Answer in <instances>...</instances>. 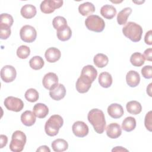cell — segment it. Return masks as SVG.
I'll use <instances>...</instances> for the list:
<instances>
[{
	"label": "cell",
	"instance_id": "1",
	"mask_svg": "<svg viewBox=\"0 0 152 152\" xmlns=\"http://www.w3.org/2000/svg\"><path fill=\"white\" fill-rule=\"evenodd\" d=\"M87 119L97 133L102 134L104 132L106 128V121L102 110L99 109L90 110L87 115Z\"/></svg>",
	"mask_w": 152,
	"mask_h": 152
},
{
	"label": "cell",
	"instance_id": "2",
	"mask_svg": "<svg viewBox=\"0 0 152 152\" xmlns=\"http://www.w3.org/2000/svg\"><path fill=\"white\" fill-rule=\"evenodd\" d=\"M141 26L136 23L129 21L122 28V33L125 37L134 42H139L142 34Z\"/></svg>",
	"mask_w": 152,
	"mask_h": 152
},
{
	"label": "cell",
	"instance_id": "3",
	"mask_svg": "<svg viewBox=\"0 0 152 152\" xmlns=\"http://www.w3.org/2000/svg\"><path fill=\"white\" fill-rule=\"evenodd\" d=\"M64 124V120L62 116L59 115H52L46 122L45 125V131L46 134L50 137L56 135L60 128Z\"/></svg>",
	"mask_w": 152,
	"mask_h": 152
},
{
	"label": "cell",
	"instance_id": "4",
	"mask_svg": "<svg viewBox=\"0 0 152 152\" xmlns=\"http://www.w3.org/2000/svg\"><path fill=\"white\" fill-rule=\"evenodd\" d=\"M26 142V135L21 131L17 130L12 135L10 149L14 152H20L24 149Z\"/></svg>",
	"mask_w": 152,
	"mask_h": 152
},
{
	"label": "cell",
	"instance_id": "5",
	"mask_svg": "<svg viewBox=\"0 0 152 152\" xmlns=\"http://www.w3.org/2000/svg\"><path fill=\"white\" fill-rule=\"evenodd\" d=\"M85 25L89 30L100 33L104 30L105 23L99 15H90L86 19Z\"/></svg>",
	"mask_w": 152,
	"mask_h": 152
},
{
	"label": "cell",
	"instance_id": "6",
	"mask_svg": "<svg viewBox=\"0 0 152 152\" xmlns=\"http://www.w3.org/2000/svg\"><path fill=\"white\" fill-rule=\"evenodd\" d=\"M20 36L21 39L24 42L31 43L36 39L37 31L33 26L25 25L20 29Z\"/></svg>",
	"mask_w": 152,
	"mask_h": 152
},
{
	"label": "cell",
	"instance_id": "7",
	"mask_svg": "<svg viewBox=\"0 0 152 152\" xmlns=\"http://www.w3.org/2000/svg\"><path fill=\"white\" fill-rule=\"evenodd\" d=\"M4 104L8 110L16 112L21 111L24 107V103L22 100L13 96L7 97L4 100Z\"/></svg>",
	"mask_w": 152,
	"mask_h": 152
},
{
	"label": "cell",
	"instance_id": "8",
	"mask_svg": "<svg viewBox=\"0 0 152 152\" xmlns=\"http://www.w3.org/2000/svg\"><path fill=\"white\" fill-rule=\"evenodd\" d=\"M62 0H45L42 1L40 5V10L45 14H50L54 12L56 9L62 6Z\"/></svg>",
	"mask_w": 152,
	"mask_h": 152
},
{
	"label": "cell",
	"instance_id": "9",
	"mask_svg": "<svg viewBox=\"0 0 152 152\" xmlns=\"http://www.w3.org/2000/svg\"><path fill=\"white\" fill-rule=\"evenodd\" d=\"M16 75V70L12 65H5L1 70V78L5 83H10L13 81L15 79Z\"/></svg>",
	"mask_w": 152,
	"mask_h": 152
},
{
	"label": "cell",
	"instance_id": "10",
	"mask_svg": "<svg viewBox=\"0 0 152 152\" xmlns=\"http://www.w3.org/2000/svg\"><path fill=\"white\" fill-rule=\"evenodd\" d=\"M97 75V71L96 69L91 65H87L84 66L82 70L80 75V77L86 80L90 83H92Z\"/></svg>",
	"mask_w": 152,
	"mask_h": 152
},
{
	"label": "cell",
	"instance_id": "11",
	"mask_svg": "<svg viewBox=\"0 0 152 152\" xmlns=\"http://www.w3.org/2000/svg\"><path fill=\"white\" fill-rule=\"evenodd\" d=\"M74 134L78 137H84L88 134V127L87 125L83 121H77L74 123L72 126Z\"/></svg>",
	"mask_w": 152,
	"mask_h": 152
},
{
	"label": "cell",
	"instance_id": "12",
	"mask_svg": "<svg viewBox=\"0 0 152 152\" xmlns=\"http://www.w3.org/2000/svg\"><path fill=\"white\" fill-rule=\"evenodd\" d=\"M42 84L45 88L50 90L58 84V77L55 73L48 72L43 77Z\"/></svg>",
	"mask_w": 152,
	"mask_h": 152
},
{
	"label": "cell",
	"instance_id": "13",
	"mask_svg": "<svg viewBox=\"0 0 152 152\" xmlns=\"http://www.w3.org/2000/svg\"><path fill=\"white\" fill-rule=\"evenodd\" d=\"M66 94V89L62 84H58L54 88L49 91L50 97L55 100H60Z\"/></svg>",
	"mask_w": 152,
	"mask_h": 152
},
{
	"label": "cell",
	"instance_id": "14",
	"mask_svg": "<svg viewBox=\"0 0 152 152\" xmlns=\"http://www.w3.org/2000/svg\"><path fill=\"white\" fill-rule=\"evenodd\" d=\"M107 113L112 118L118 119L123 116L124 111L121 104L118 103H112L108 106Z\"/></svg>",
	"mask_w": 152,
	"mask_h": 152
},
{
	"label": "cell",
	"instance_id": "15",
	"mask_svg": "<svg viewBox=\"0 0 152 152\" xmlns=\"http://www.w3.org/2000/svg\"><path fill=\"white\" fill-rule=\"evenodd\" d=\"M106 129L107 137L112 139L118 138L122 134V128L119 124L117 123H111L109 124Z\"/></svg>",
	"mask_w": 152,
	"mask_h": 152
},
{
	"label": "cell",
	"instance_id": "16",
	"mask_svg": "<svg viewBox=\"0 0 152 152\" xmlns=\"http://www.w3.org/2000/svg\"><path fill=\"white\" fill-rule=\"evenodd\" d=\"M61 56V51L56 48L52 47L48 48L45 53L46 61L50 63H53L58 61Z\"/></svg>",
	"mask_w": 152,
	"mask_h": 152
},
{
	"label": "cell",
	"instance_id": "17",
	"mask_svg": "<svg viewBox=\"0 0 152 152\" xmlns=\"http://www.w3.org/2000/svg\"><path fill=\"white\" fill-rule=\"evenodd\" d=\"M127 84L131 87H137L140 82V76L138 72L134 70L128 71L126 75Z\"/></svg>",
	"mask_w": 152,
	"mask_h": 152
},
{
	"label": "cell",
	"instance_id": "18",
	"mask_svg": "<svg viewBox=\"0 0 152 152\" xmlns=\"http://www.w3.org/2000/svg\"><path fill=\"white\" fill-rule=\"evenodd\" d=\"M33 111L35 116L38 118H45L49 113V109L46 104L38 103L34 106Z\"/></svg>",
	"mask_w": 152,
	"mask_h": 152
},
{
	"label": "cell",
	"instance_id": "19",
	"mask_svg": "<svg viewBox=\"0 0 152 152\" xmlns=\"http://www.w3.org/2000/svg\"><path fill=\"white\" fill-rule=\"evenodd\" d=\"M36 121V118L35 115L30 110H26L21 115V122L27 126L33 125Z\"/></svg>",
	"mask_w": 152,
	"mask_h": 152
},
{
	"label": "cell",
	"instance_id": "20",
	"mask_svg": "<svg viewBox=\"0 0 152 152\" xmlns=\"http://www.w3.org/2000/svg\"><path fill=\"white\" fill-rule=\"evenodd\" d=\"M20 13L24 18L30 19L36 15L37 10L34 5L31 4H26L22 7L20 10Z\"/></svg>",
	"mask_w": 152,
	"mask_h": 152
},
{
	"label": "cell",
	"instance_id": "21",
	"mask_svg": "<svg viewBox=\"0 0 152 152\" xmlns=\"http://www.w3.org/2000/svg\"><path fill=\"white\" fill-rule=\"evenodd\" d=\"M116 14V8L111 5L106 4L102 7L100 9V14L105 18L108 20L112 19Z\"/></svg>",
	"mask_w": 152,
	"mask_h": 152
},
{
	"label": "cell",
	"instance_id": "22",
	"mask_svg": "<svg viewBox=\"0 0 152 152\" xmlns=\"http://www.w3.org/2000/svg\"><path fill=\"white\" fill-rule=\"evenodd\" d=\"M78 11L83 16H87L92 14L95 11V7L92 3L86 2L79 5Z\"/></svg>",
	"mask_w": 152,
	"mask_h": 152
},
{
	"label": "cell",
	"instance_id": "23",
	"mask_svg": "<svg viewBox=\"0 0 152 152\" xmlns=\"http://www.w3.org/2000/svg\"><path fill=\"white\" fill-rule=\"evenodd\" d=\"M53 150L55 152H62L66 150L68 148V144L64 139L58 138L54 140L51 144Z\"/></svg>",
	"mask_w": 152,
	"mask_h": 152
},
{
	"label": "cell",
	"instance_id": "24",
	"mask_svg": "<svg viewBox=\"0 0 152 152\" xmlns=\"http://www.w3.org/2000/svg\"><path fill=\"white\" fill-rule=\"evenodd\" d=\"M99 83L104 88H108L112 84V77L110 74L107 72H103L100 74L98 78Z\"/></svg>",
	"mask_w": 152,
	"mask_h": 152
},
{
	"label": "cell",
	"instance_id": "25",
	"mask_svg": "<svg viewBox=\"0 0 152 152\" xmlns=\"http://www.w3.org/2000/svg\"><path fill=\"white\" fill-rule=\"evenodd\" d=\"M132 12V9L130 7H126L119 12L117 15V22L119 25L126 24L128 18Z\"/></svg>",
	"mask_w": 152,
	"mask_h": 152
},
{
	"label": "cell",
	"instance_id": "26",
	"mask_svg": "<svg viewBox=\"0 0 152 152\" xmlns=\"http://www.w3.org/2000/svg\"><path fill=\"white\" fill-rule=\"evenodd\" d=\"M126 108L127 111L132 115H138L142 110V106L140 102L136 100H132L126 103Z\"/></svg>",
	"mask_w": 152,
	"mask_h": 152
},
{
	"label": "cell",
	"instance_id": "27",
	"mask_svg": "<svg viewBox=\"0 0 152 152\" xmlns=\"http://www.w3.org/2000/svg\"><path fill=\"white\" fill-rule=\"evenodd\" d=\"M56 36L58 39L61 41L68 40L72 36L71 29L68 26H66L56 31Z\"/></svg>",
	"mask_w": 152,
	"mask_h": 152
},
{
	"label": "cell",
	"instance_id": "28",
	"mask_svg": "<svg viewBox=\"0 0 152 152\" xmlns=\"http://www.w3.org/2000/svg\"><path fill=\"white\" fill-rule=\"evenodd\" d=\"M91 86V83L80 77L77 79L75 87L78 92L80 93H85L88 91Z\"/></svg>",
	"mask_w": 152,
	"mask_h": 152
},
{
	"label": "cell",
	"instance_id": "29",
	"mask_svg": "<svg viewBox=\"0 0 152 152\" xmlns=\"http://www.w3.org/2000/svg\"><path fill=\"white\" fill-rule=\"evenodd\" d=\"M136 120L134 117L128 116L125 118L122 124V129L126 132H131L135 128Z\"/></svg>",
	"mask_w": 152,
	"mask_h": 152
},
{
	"label": "cell",
	"instance_id": "30",
	"mask_svg": "<svg viewBox=\"0 0 152 152\" xmlns=\"http://www.w3.org/2000/svg\"><path fill=\"white\" fill-rule=\"evenodd\" d=\"M93 62L94 65L99 68H103L106 66L109 62L108 57L103 53H97L96 54L94 58Z\"/></svg>",
	"mask_w": 152,
	"mask_h": 152
},
{
	"label": "cell",
	"instance_id": "31",
	"mask_svg": "<svg viewBox=\"0 0 152 152\" xmlns=\"http://www.w3.org/2000/svg\"><path fill=\"white\" fill-rule=\"evenodd\" d=\"M44 64L45 62L43 58L40 56H34L29 61L30 66L34 70L42 69L44 66Z\"/></svg>",
	"mask_w": 152,
	"mask_h": 152
},
{
	"label": "cell",
	"instance_id": "32",
	"mask_svg": "<svg viewBox=\"0 0 152 152\" xmlns=\"http://www.w3.org/2000/svg\"><path fill=\"white\" fill-rule=\"evenodd\" d=\"M144 58L143 55L140 52L132 53L130 57V62L134 66H141L144 64Z\"/></svg>",
	"mask_w": 152,
	"mask_h": 152
},
{
	"label": "cell",
	"instance_id": "33",
	"mask_svg": "<svg viewBox=\"0 0 152 152\" xmlns=\"http://www.w3.org/2000/svg\"><path fill=\"white\" fill-rule=\"evenodd\" d=\"M0 27H11L13 24L14 20L12 17L7 13L1 14Z\"/></svg>",
	"mask_w": 152,
	"mask_h": 152
},
{
	"label": "cell",
	"instance_id": "34",
	"mask_svg": "<svg viewBox=\"0 0 152 152\" xmlns=\"http://www.w3.org/2000/svg\"><path fill=\"white\" fill-rule=\"evenodd\" d=\"M26 99L30 102H35L39 99V93L34 88L28 89L24 94Z\"/></svg>",
	"mask_w": 152,
	"mask_h": 152
},
{
	"label": "cell",
	"instance_id": "35",
	"mask_svg": "<svg viewBox=\"0 0 152 152\" xmlns=\"http://www.w3.org/2000/svg\"><path fill=\"white\" fill-rule=\"evenodd\" d=\"M52 25H53L54 28L56 30L68 26L66 20L62 16L55 17L53 19Z\"/></svg>",
	"mask_w": 152,
	"mask_h": 152
},
{
	"label": "cell",
	"instance_id": "36",
	"mask_svg": "<svg viewBox=\"0 0 152 152\" xmlns=\"http://www.w3.org/2000/svg\"><path fill=\"white\" fill-rule=\"evenodd\" d=\"M30 54V48L26 45H21L17 50V55L20 59H26Z\"/></svg>",
	"mask_w": 152,
	"mask_h": 152
},
{
	"label": "cell",
	"instance_id": "37",
	"mask_svg": "<svg viewBox=\"0 0 152 152\" xmlns=\"http://www.w3.org/2000/svg\"><path fill=\"white\" fill-rule=\"evenodd\" d=\"M144 125L145 128L149 131H151L152 129V114L151 111H149L145 116Z\"/></svg>",
	"mask_w": 152,
	"mask_h": 152
},
{
	"label": "cell",
	"instance_id": "38",
	"mask_svg": "<svg viewBox=\"0 0 152 152\" xmlns=\"http://www.w3.org/2000/svg\"><path fill=\"white\" fill-rule=\"evenodd\" d=\"M141 74L142 76L147 79L152 77V68L151 65H145L141 69Z\"/></svg>",
	"mask_w": 152,
	"mask_h": 152
},
{
	"label": "cell",
	"instance_id": "39",
	"mask_svg": "<svg viewBox=\"0 0 152 152\" xmlns=\"http://www.w3.org/2000/svg\"><path fill=\"white\" fill-rule=\"evenodd\" d=\"M11 28L10 27H0V37L2 40L7 39L11 35Z\"/></svg>",
	"mask_w": 152,
	"mask_h": 152
},
{
	"label": "cell",
	"instance_id": "40",
	"mask_svg": "<svg viewBox=\"0 0 152 152\" xmlns=\"http://www.w3.org/2000/svg\"><path fill=\"white\" fill-rule=\"evenodd\" d=\"M144 42L148 45H152V31L151 30L145 33L144 36Z\"/></svg>",
	"mask_w": 152,
	"mask_h": 152
},
{
	"label": "cell",
	"instance_id": "41",
	"mask_svg": "<svg viewBox=\"0 0 152 152\" xmlns=\"http://www.w3.org/2000/svg\"><path fill=\"white\" fill-rule=\"evenodd\" d=\"M143 56L144 58V59L151 61H152V49L151 48H148L144 52Z\"/></svg>",
	"mask_w": 152,
	"mask_h": 152
},
{
	"label": "cell",
	"instance_id": "42",
	"mask_svg": "<svg viewBox=\"0 0 152 152\" xmlns=\"http://www.w3.org/2000/svg\"><path fill=\"white\" fill-rule=\"evenodd\" d=\"M0 148H2L5 147L8 142V137L5 135L1 134L0 135Z\"/></svg>",
	"mask_w": 152,
	"mask_h": 152
},
{
	"label": "cell",
	"instance_id": "43",
	"mask_svg": "<svg viewBox=\"0 0 152 152\" xmlns=\"http://www.w3.org/2000/svg\"><path fill=\"white\" fill-rule=\"evenodd\" d=\"M36 151H45V152H48H48H50V150L46 145H42V146L39 147V148L37 149Z\"/></svg>",
	"mask_w": 152,
	"mask_h": 152
},
{
	"label": "cell",
	"instance_id": "44",
	"mask_svg": "<svg viewBox=\"0 0 152 152\" xmlns=\"http://www.w3.org/2000/svg\"><path fill=\"white\" fill-rule=\"evenodd\" d=\"M112 151H128V150L126 148H123L122 147H115L112 150Z\"/></svg>",
	"mask_w": 152,
	"mask_h": 152
},
{
	"label": "cell",
	"instance_id": "45",
	"mask_svg": "<svg viewBox=\"0 0 152 152\" xmlns=\"http://www.w3.org/2000/svg\"><path fill=\"white\" fill-rule=\"evenodd\" d=\"M151 85L152 83H150L147 87V93L150 97H151Z\"/></svg>",
	"mask_w": 152,
	"mask_h": 152
},
{
	"label": "cell",
	"instance_id": "46",
	"mask_svg": "<svg viewBox=\"0 0 152 152\" xmlns=\"http://www.w3.org/2000/svg\"><path fill=\"white\" fill-rule=\"evenodd\" d=\"M144 1H141V2H139V1H138V2H135V1H133V2H134V3H136V4H141V3H143Z\"/></svg>",
	"mask_w": 152,
	"mask_h": 152
}]
</instances>
